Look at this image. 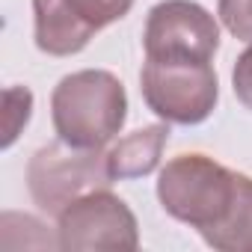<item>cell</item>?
<instances>
[{
    "label": "cell",
    "instance_id": "6",
    "mask_svg": "<svg viewBox=\"0 0 252 252\" xmlns=\"http://www.w3.org/2000/svg\"><path fill=\"white\" fill-rule=\"evenodd\" d=\"M146 57L214 60L220 48L217 18L193 0H160L149 9L143 33Z\"/></svg>",
    "mask_w": 252,
    "mask_h": 252
},
{
    "label": "cell",
    "instance_id": "7",
    "mask_svg": "<svg viewBox=\"0 0 252 252\" xmlns=\"http://www.w3.org/2000/svg\"><path fill=\"white\" fill-rule=\"evenodd\" d=\"M33 33L42 54L71 57L80 54L98 30L68 6V0H33Z\"/></svg>",
    "mask_w": 252,
    "mask_h": 252
},
{
    "label": "cell",
    "instance_id": "5",
    "mask_svg": "<svg viewBox=\"0 0 252 252\" xmlns=\"http://www.w3.org/2000/svg\"><path fill=\"white\" fill-rule=\"evenodd\" d=\"M60 249H110V252H134L140 246V225L134 211L107 187L92 190L57 217Z\"/></svg>",
    "mask_w": 252,
    "mask_h": 252
},
{
    "label": "cell",
    "instance_id": "13",
    "mask_svg": "<svg viewBox=\"0 0 252 252\" xmlns=\"http://www.w3.org/2000/svg\"><path fill=\"white\" fill-rule=\"evenodd\" d=\"M231 86H234L237 101L252 113V42H249V48L237 57V63H234V68H231Z\"/></svg>",
    "mask_w": 252,
    "mask_h": 252
},
{
    "label": "cell",
    "instance_id": "10",
    "mask_svg": "<svg viewBox=\"0 0 252 252\" xmlns=\"http://www.w3.org/2000/svg\"><path fill=\"white\" fill-rule=\"evenodd\" d=\"M33 113V92L27 86H9L3 92V149H9Z\"/></svg>",
    "mask_w": 252,
    "mask_h": 252
},
{
    "label": "cell",
    "instance_id": "9",
    "mask_svg": "<svg viewBox=\"0 0 252 252\" xmlns=\"http://www.w3.org/2000/svg\"><path fill=\"white\" fill-rule=\"evenodd\" d=\"M202 240L220 252H252V178L249 175L240 172L237 196L225 222Z\"/></svg>",
    "mask_w": 252,
    "mask_h": 252
},
{
    "label": "cell",
    "instance_id": "2",
    "mask_svg": "<svg viewBox=\"0 0 252 252\" xmlns=\"http://www.w3.org/2000/svg\"><path fill=\"white\" fill-rule=\"evenodd\" d=\"M237 184L240 172H231L214 158L193 152L172 158L160 169L158 199L172 220L208 237L225 222L237 196Z\"/></svg>",
    "mask_w": 252,
    "mask_h": 252
},
{
    "label": "cell",
    "instance_id": "12",
    "mask_svg": "<svg viewBox=\"0 0 252 252\" xmlns=\"http://www.w3.org/2000/svg\"><path fill=\"white\" fill-rule=\"evenodd\" d=\"M217 15L234 39L252 42V0H220Z\"/></svg>",
    "mask_w": 252,
    "mask_h": 252
},
{
    "label": "cell",
    "instance_id": "4",
    "mask_svg": "<svg viewBox=\"0 0 252 252\" xmlns=\"http://www.w3.org/2000/svg\"><path fill=\"white\" fill-rule=\"evenodd\" d=\"M113 175L107 169V155L92 149H74L63 140L42 146L27 163V187L39 211L60 217L74 199L110 187Z\"/></svg>",
    "mask_w": 252,
    "mask_h": 252
},
{
    "label": "cell",
    "instance_id": "8",
    "mask_svg": "<svg viewBox=\"0 0 252 252\" xmlns=\"http://www.w3.org/2000/svg\"><path fill=\"white\" fill-rule=\"evenodd\" d=\"M169 143V122H155L146 128L122 137L110 152H107V169L113 181H128V178H143L158 169L160 155Z\"/></svg>",
    "mask_w": 252,
    "mask_h": 252
},
{
    "label": "cell",
    "instance_id": "11",
    "mask_svg": "<svg viewBox=\"0 0 252 252\" xmlns=\"http://www.w3.org/2000/svg\"><path fill=\"white\" fill-rule=\"evenodd\" d=\"M68 6L95 30H104L131 12L134 0H68Z\"/></svg>",
    "mask_w": 252,
    "mask_h": 252
},
{
    "label": "cell",
    "instance_id": "3",
    "mask_svg": "<svg viewBox=\"0 0 252 252\" xmlns=\"http://www.w3.org/2000/svg\"><path fill=\"white\" fill-rule=\"evenodd\" d=\"M140 89L149 110L169 125H202L220 98V80L208 60L146 57Z\"/></svg>",
    "mask_w": 252,
    "mask_h": 252
},
{
    "label": "cell",
    "instance_id": "1",
    "mask_svg": "<svg viewBox=\"0 0 252 252\" xmlns=\"http://www.w3.org/2000/svg\"><path fill=\"white\" fill-rule=\"evenodd\" d=\"M51 119L57 140L98 152L119 137L128 119V95L113 71H71L51 92Z\"/></svg>",
    "mask_w": 252,
    "mask_h": 252
}]
</instances>
